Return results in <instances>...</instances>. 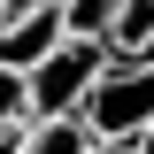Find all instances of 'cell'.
<instances>
[{
	"instance_id": "obj_1",
	"label": "cell",
	"mask_w": 154,
	"mask_h": 154,
	"mask_svg": "<svg viewBox=\"0 0 154 154\" xmlns=\"http://www.w3.org/2000/svg\"><path fill=\"white\" fill-rule=\"evenodd\" d=\"M77 116H85V131L93 139H139L154 123V54L146 62H116L93 77V93L77 100Z\"/></svg>"
},
{
	"instance_id": "obj_11",
	"label": "cell",
	"mask_w": 154,
	"mask_h": 154,
	"mask_svg": "<svg viewBox=\"0 0 154 154\" xmlns=\"http://www.w3.org/2000/svg\"><path fill=\"white\" fill-rule=\"evenodd\" d=\"M16 139H23V131H0V154H16Z\"/></svg>"
},
{
	"instance_id": "obj_3",
	"label": "cell",
	"mask_w": 154,
	"mask_h": 154,
	"mask_svg": "<svg viewBox=\"0 0 154 154\" xmlns=\"http://www.w3.org/2000/svg\"><path fill=\"white\" fill-rule=\"evenodd\" d=\"M62 8L54 0H46V8H23V16H0V62H8V69H31V62H46L62 46Z\"/></svg>"
},
{
	"instance_id": "obj_6",
	"label": "cell",
	"mask_w": 154,
	"mask_h": 154,
	"mask_svg": "<svg viewBox=\"0 0 154 154\" xmlns=\"http://www.w3.org/2000/svg\"><path fill=\"white\" fill-rule=\"evenodd\" d=\"M54 8H62V31L69 38H108V16L123 0H54Z\"/></svg>"
},
{
	"instance_id": "obj_8",
	"label": "cell",
	"mask_w": 154,
	"mask_h": 154,
	"mask_svg": "<svg viewBox=\"0 0 154 154\" xmlns=\"http://www.w3.org/2000/svg\"><path fill=\"white\" fill-rule=\"evenodd\" d=\"M85 154H131V139H93Z\"/></svg>"
},
{
	"instance_id": "obj_9",
	"label": "cell",
	"mask_w": 154,
	"mask_h": 154,
	"mask_svg": "<svg viewBox=\"0 0 154 154\" xmlns=\"http://www.w3.org/2000/svg\"><path fill=\"white\" fill-rule=\"evenodd\" d=\"M23 8H46V0H0V16H23Z\"/></svg>"
},
{
	"instance_id": "obj_4",
	"label": "cell",
	"mask_w": 154,
	"mask_h": 154,
	"mask_svg": "<svg viewBox=\"0 0 154 154\" xmlns=\"http://www.w3.org/2000/svg\"><path fill=\"white\" fill-rule=\"evenodd\" d=\"M116 62H146L154 54V0H123L108 16V38H100Z\"/></svg>"
},
{
	"instance_id": "obj_2",
	"label": "cell",
	"mask_w": 154,
	"mask_h": 154,
	"mask_svg": "<svg viewBox=\"0 0 154 154\" xmlns=\"http://www.w3.org/2000/svg\"><path fill=\"white\" fill-rule=\"evenodd\" d=\"M100 69H108V46H100V38H62L46 62H31V69H23L31 116H77V100L93 93Z\"/></svg>"
},
{
	"instance_id": "obj_10",
	"label": "cell",
	"mask_w": 154,
	"mask_h": 154,
	"mask_svg": "<svg viewBox=\"0 0 154 154\" xmlns=\"http://www.w3.org/2000/svg\"><path fill=\"white\" fill-rule=\"evenodd\" d=\"M131 154H154V123H146V131H139V139H131Z\"/></svg>"
},
{
	"instance_id": "obj_7",
	"label": "cell",
	"mask_w": 154,
	"mask_h": 154,
	"mask_svg": "<svg viewBox=\"0 0 154 154\" xmlns=\"http://www.w3.org/2000/svg\"><path fill=\"white\" fill-rule=\"evenodd\" d=\"M31 123V93H23V69L0 62V131H23Z\"/></svg>"
},
{
	"instance_id": "obj_5",
	"label": "cell",
	"mask_w": 154,
	"mask_h": 154,
	"mask_svg": "<svg viewBox=\"0 0 154 154\" xmlns=\"http://www.w3.org/2000/svg\"><path fill=\"white\" fill-rule=\"evenodd\" d=\"M93 131H85V116H31L16 139V154H85Z\"/></svg>"
}]
</instances>
